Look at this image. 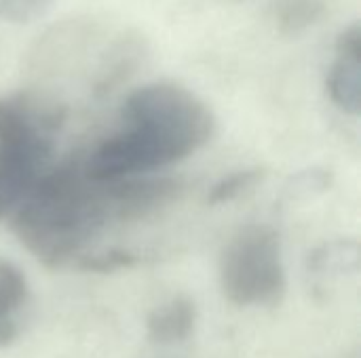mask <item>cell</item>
Instances as JSON below:
<instances>
[{
  "mask_svg": "<svg viewBox=\"0 0 361 358\" xmlns=\"http://www.w3.org/2000/svg\"><path fill=\"white\" fill-rule=\"evenodd\" d=\"M53 0H0V19L15 25H25L38 21Z\"/></svg>",
  "mask_w": 361,
  "mask_h": 358,
  "instance_id": "4fadbf2b",
  "label": "cell"
},
{
  "mask_svg": "<svg viewBox=\"0 0 361 358\" xmlns=\"http://www.w3.org/2000/svg\"><path fill=\"white\" fill-rule=\"evenodd\" d=\"M326 15V0H271L269 17L279 34L298 36Z\"/></svg>",
  "mask_w": 361,
  "mask_h": 358,
  "instance_id": "9c48e42d",
  "label": "cell"
},
{
  "mask_svg": "<svg viewBox=\"0 0 361 358\" xmlns=\"http://www.w3.org/2000/svg\"><path fill=\"white\" fill-rule=\"evenodd\" d=\"M146 49L148 44L144 42V36L135 30H123L114 34L97 59L93 91L97 95H106L125 82L144 61Z\"/></svg>",
  "mask_w": 361,
  "mask_h": 358,
  "instance_id": "8992f818",
  "label": "cell"
},
{
  "mask_svg": "<svg viewBox=\"0 0 361 358\" xmlns=\"http://www.w3.org/2000/svg\"><path fill=\"white\" fill-rule=\"evenodd\" d=\"M360 264V247L355 241H334L322 245L309 260V268L315 274H343L355 272Z\"/></svg>",
  "mask_w": 361,
  "mask_h": 358,
  "instance_id": "30bf717a",
  "label": "cell"
},
{
  "mask_svg": "<svg viewBox=\"0 0 361 358\" xmlns=\"http://www.w3.org/2000/svg\"><path fill=\"white\" fill-rule=\"evenodd\" d=\"M264 177V169H241V171H235L226 177H222L214 188L212 192L207 194V203L209 205H224V203H231L235 198H239L241 194H245L247 190H252L258 181H262Z\"/></svg>",
  "mask_w": 361,
  "mask_h": 358,
  "instance_id": "8fae6325",
  "label": "cell"
},
{
  "mask_svg": "<svg viewBox=\"0 0 361 358\" xmlns=\"http://www.w3.org/2000/svg\"><path fill=\"white\" fill-rule=\"evenodd\" d=\"M27 304V281L8 260L0 257V348L11 346L19 333V314Z\"/></svg>",
  "mask_w": 361,
  "mask_h": 358,
  "instance_id": "ba28073f",
  "label": "cell"
},
{
  "mask_svg": "<svg viewBox=\"0 0 361 358\" xmlns=\"http://www.w3.org/2000/svg\"><path fill=\"white\" fill-rule=\"evenodd\" d=\"M332 103L349 116L361 108V27L357 21L343 27L334 42V59L326 76Z\"/></svg>",
  "mask_w": 361,
  "mask_h": 358,
  "instance_id": "5b68a950",
  "label": "cell"
},
{
  "mask_svg": "<svg viewBox=\"0 0 361 358\" xmlns=\"http://www.w3.org/2000/svg\"><path fill=\"white\" fill-rule=\"evenodd\" d=\"M11 217L15 236L42 266L63 268L114 219V209L108 184L93 181L82 158H72L49 169Z\"/></svg>",
  "mask_w": 361,
  "mask_h": 358,
  "instance_id": "7a4b0ae2",
  "label": "cell"
},
{
  "mask_svg": "<svg viewBox=\"0 0 361 358\" xmlns=\"http://www.w3.org/2000/svg\"><path fill=\"white\" fill-rule=\"evenodd\" d=\"M66 110L34 93L0 97V222L11 217L49 171Z\"/></svg>",
  "mask_w": 361,
  "mask_h": 358,
  "instance_id": "3957f363",
  "label": "cell"
},
{
  "mask_svg": "<svg viewBox=\"0 0 361 358\" xmlns=\"http://www.w3.org/2000/svg\"><path fill=\"white\" fill-rule=\"evenodd\" d=\"M121 116L123 129L82 158L93 181H121L165 169L201 150L216 131L212 108L190 89L169 80L133 89Z\"/></svg>",
  "mask_w": 361,
  "mask_h": 358,
  "instance_id": "6da1fadb",
  "label": "cell"
},
{
  "mask_svg": "<svg viewBox=\"0 0 361 358\" xmlns=\"http://www.w3.org/2000/svg\"><path fill=\"white\" fill-rule=\"evenodd\" d=\"M197 323V306L186 295H176L157 306L146 319V335L150 342L169 346L190 338Z\"/></svg>",
  "mask_w": 361,
  "mask_h": 358,
  "instance_id": "52a82bcc",
  "label": "cell"
},
{
  "mask_svg": "<svg viewBox=\"0 0 361 358\" xmlns=\"http://www.w3.org/2000/svg\"><path fill=\"white\" fill-rule=\"evenodd\" d=\"M220 287L241 308L277 306L283 300L288 281L275 228L252 224L228 241L220 257Z\"/></svg>",
  "mask_w": 361,
  "mask_h": 358,
  "instance_id": "277c9868",
  "label": "cell"
},
{
  "mask_svg": "<svg viewBox=\"0 0 361 358\" xmlns=\"http://www.w3.org/2000/svg\"><path fill=\"white\" fill-rule=\"evenodd\" d=\"M135 255L129 253V251H123V249H108L104 253H87V255H80V260L76 262V268L78 270H85V272H116V270H123V268H131L135 266Z\"/></svg>",
  "mask_w": 361,
  "mask_h": 358,
  "instance_id": "7c38bea8",
  "label": "cell"
}]
</instances>
